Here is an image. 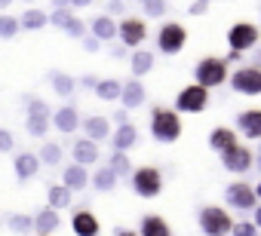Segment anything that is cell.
<instances>
[{
    "mask_svg": "<svg viewBox=\"0 0 261 236\" xmlns=\"http://www.w3.org/2000/svg\"><path fill=\"white\" fill-rule=\"evenodd\" d=\"M151 135L163 144H172L178 135H181V120H178V113L169 110V107H154L151 113Z\"/></svg>",
    "mask_w": 261,
    "mask_h": 236,
    "instance_id": "obj_1",
    "label": "cell"
},
{
    "mask_svg": "<svg viewBox=\"0 0 261 236\" xmlns=\"http://www.w3.org/2000/svg\"><path fill=\"white\" fill-rule=\"evenodd\" d=\"M227 77V62L224 58H203L197 65V86H203L206 92L212 86H221Z\"/></svg>",
    "mask_w": 261,
    "mask_h": 236,
    "instance_id": "obj_2",
    "label": "cell"
},
{
    "mask_svg": "<svg viewBox=\"0 0 261 236\" xmlns=\"http://www.w3.org/2000/svg\"><path fill=\"white\" fill-rule=\"evenodd\" d=\"M200 227H203L206 236H224V233H230L233 221L221 205H209V209L200 212Z\"/></svg>",
    "mask_w": 261,
    "mask_h": 236,
    "instance_id": "obj_3",
    "label": "cell"
},
{
    "mask_svg": "<svg viewBox=\"0 0 261 236\" xmlns=\"http://www.w3.org/2000/svg\"><path fill=\"white\" fill-rule=\"evenodd\" d=\"M133 187H136V193L139 196H157L160 193V187H163V178H160V172L154 169V166H145V169H136V175H133Z\"/></svg>",
    "mask_w": 261,
    "mask_h": 236,
    "instance_id": "obj_4",
    "label": "cell"
},
{
    "mask_svg": "<svg viewBox=\"0 0 261 236\" xmlns=\"http://www.w3.org/2000/svg\"><path fill=\"white\" fill-rule=\"evenodd\" d=\"M28 132L31 135H46V129H49V107H46V101H40V98H34V101H28Z\"/></svg>",
    "mask_w": 261,
    "mask_h": 236,
    "instance_id": "obj_5",
    "label": "cell"
},
{
    "mask_svg": "<svg viewBox=\"0 0 261 236\" xmlns=\"http://www.w3.org/2000/svg\"><path fill=\"white\" fill-rule=\"evenodd\" d=\"M227 43H230V49L240 55L243 49H249V46L258 43V28L249 25V22H237V25L230 28V34H227Z\"/></svg>",
    "mask_w": 261,
    "mask_h": 236,
    "instance_id": "obj_6",
    "label": "cell"
},
{
    "mask_svg": "<svg viewBox=\"0 0 261 236\" xmlns=\"http://www.w3.org/2000/svg\"><path fill=\"white\" fill-rule=\"evenodd\" d=\"M206 101H209V92L203 89V86H185L181 92H178V110H185V113H200L203 107H206Z\"/></svg>",
    "mask_w": 261,
    "mask_h": 236,
    "instance_id": "obj_7",
    "label": "cell"
},
{
    "mask_svg": "<svg viewBox=\"0 0 261 236\" xmlns=\"http://www.w3.org/2000/svg\"><path fill=\"white\" fill-rule=\"evenodd\" d=\"M185 40H188V31H185L181 25H175V22H166V25L160 28V37H157V43H160V49H163L166 55L178 52V49L185 46Z\"/></svg>",
    "mask_w": 261,
    "mask_h": 236,
    "instance_id": "obj_8",
    "label": "cell"
},
{
    "mask_svg": "<svg viewBox=\"0 0 261 236\" xmlns=\"http://www.w3.org/2000/svg\"><path fill=\"white\" fill-rule=\"evenodd\" d=\"M233 89L237 92H246V95H258L261 92V71L258 68H240L233 74Z\"/></svg>",
    "mask_w": 261,
    "mask_h": 236,
    "instance_id": "obj_9",
    "label": "cell"
},
{
    "mask_svg": "<svg viewBox=\"0 0 261 236\" xmlns=\"http://www.w3.org/2000/svg\"><path fill=\"white\" fill-rule=\"evenodd\" d=\"M117 34L123 37L126 46H139V43L145 40V34H148V25H145L142 19H123L120 28H117Z\"/></svg>",
    "mask_w": 261,
    "mask_h": 236,
    "instance_id": "obj_10",
    "label": "cell"
},
{
    "mask_svg": "<svg viewBox=\"0 0 261 236\" xmlns=\"http://www.w3.org/2000/svg\"><path fill=\"white\" fill-rule=\"evenodd\" d=\"M71 227H74V233L77 236H98V218L89 212V209H80V212H74V218H71Z\"/></svg>",
    "mask_w": 261,
    "mask_h": 236,
    "instance_id": "obj_11",
    "label": "cell"
},
{
    "mask_svg": "<svg viewBox=\"0 0 261 236\" xmlns=\"http://www.w3.org/2000/svg\"><path fill=\"white\" fill-rule=\"evenodd\" d=\"M227 202L237 205V209H252L255 205V190L246 181H237V184L227 187Z\"/></svg>",
    "mask_w": 261,
    "mask_h": 236,
    "instance_id": "obj_12",
    "label": "cell"
},
{
    "mask_svg": "<svg viewBox=\"0 0 261 236\" xmlns=\"http://www.w3.org/2000/svg\"><path fill=\"white\" fill-rule=\"evenodd\" d=\"M71 154H74V166H92L98 160V144H92L89 138H83V141H74Z\"/></svg>",
    "mask_w": 261,
    "mask_h": 236,
    "instance_id": "obj_13",
    "label": "cell"
},
{
    "mask_svg": "<svg viewBox=\"0 0 261 236\" xmlns=\"http://www.w3.org/2000/svg\"><path fill=\"white\" fill-rule=\"evenodd\" d=\"M252 166V154H249V148H230L227 154H224V169H230V172H246Z\"/></svg>",
    "mask_w": 261,
    "mask_h": 236,
    "instance_id": "obj_14",
    "label": "cell"
},
{
    "mask_svg": "<svg viewBox=\"0 0 261 236\" xmlns=\"http://www.w3.org/2000/svg\"><path fill=\"white\" fill-rule=\"evenodd\" d=\"M16 178L19 181H28V178H34L37 175V169H40V160H37V154H31V151H25V154H19L16 157Z\"/></svg>",
    "mask_w": 261,
    "mask_h": 236,
    "instance_id": "obj_15",
    "label": "cell"
},
{
    "mask_svg": "<svg viewBox=\"0 0 261 236\" xmlns=\"http://www.w3.org/2000/svg\"><path fill=\"white\" fill-rule=\"evenodd\" d=\"M53 126L59 129V132H74L77 126H80V116H77V110L74 107H59L56 113H53Z\"/></svg>",
    "mask_w": 261,
    "mask_h": 236,
    "instance_id": "obj_16",
    "label": "cell"
},
{
    "mask_svg": "<svg viewBox=\"0 0 261 236\" xmlns=\"http://www.w3.org/2000/svg\"><path fill=\"white\" fill-rule=\"evenodd\" d=\"M31 221H34V227H37V236H49V233H53V230H56V227L62 224L59 212H53L49 205H46L43 212H37V215H34Z\"/></svg>",
    "mask_w": 261,
    "mask_h": 236,
    "instance_id": "obj_17",
    "label": "cell"
},
{
    "mask_svg": "<svg viewBox=\"0 0 261 236\" xmlns=\"http://www.w3.org/2000/svg\"><path fill=\"white\" fill-rule=\"evenodd\" d=\"M86 184H89V175H86L83 166H68V169L62 172V187H68V190H83Z\"/></svg>",
    "mask_w": 261,
    "mask_h": 236,
    "instance_id": "obj_18",
    "label": "cell"
},
{
    "mask_svg": "<svg viewBox=\"0 0 261 236\" xmlns=\"http://www.w3.org/2000/svg\"><path fill=\"white\" fill-rule=\"evenodd\" d=\"M240 132H246L249 138H261V110H246L237 116Z\"/></svg>",
    "mask_w": 261,
    "mask_h": 236,
    "instance_id": "obj_19",
    "label": "cell"
},
{
    "mask_svg": "<svg viewBox=\"0 0 261 236\" xmlns=\"http://www.w3.org/2000/svg\"><path fill=\"white\" fill-rule=\"evenodd\" d=\"M120 98H123V107H139V104L145 101V86H142L139 80L126 83V86H123V92H120Z\"/></svg>",
    "mask_w": 261,
    "mask_h": 236,
    "instance_id": "obj_20",
    "label": "cell"
},
{
    "mask_svg": "<svg viewBox=\"0 0 261 236\" xmlns=\"http://www.w3.org/2000/svg\"><path fill=\"white\" fill-rule=\"evenodd\" d=\"M83 129H86V135H89V141H92V144H95V141H101V138H108V132H111V126H108L105 116H89V120L83 123Z\"/></svg>",
    "mask_w": 261,
    "mask_h": 236,
    "instance_id": "obj_21",
    "label": "cell"
},
{
    "mask_svg": "<svg viewBox=\"0 0 261 236\" xmlns=\"http://www.w3.org/2000/svg\"><path fill=\"white\" fill-rule=\"evenodd\" d=\"M142 236H169V227L160 215H145L142 218Z\"/></svg>",
    "mask_w": 261,
    "mask_h": 236,
    "instance_id": "obj_22",
    "label": "cell"
},
{
    "mask_svg": "<svg viewBox=\"0 0 261 236\" xmlns=\"http://www.w3.org/2000/svg\"><path fill=\"white\" fill-rule=\"evenodd\" d=\"M136 141H139V132H136V126H129V123L120 126L117 135H114V148H117V154H123L126 148H133Z\"/></svg>",
    "mask_w": 261,
    "mask_h": 236,
    "instance_id": "obj_23",
    "label": "cell"
},
{
    "mask_svg": "<svg viewBox=\"0 0 261 236\" xmlns=\"http://www.w3.org/2000/svg\"><path fill=\"white\" fill-rule=\"evenodd\" d=\"M209 144H212L215 151L227 154L230 148H237V135H233L230 129H215V132H212V138H209Z\"/></svg>",
    "mask_w": 261,
    "mask_h": 236,
    "instance_id": "obj_24",
    "label": "cell"
},
{
    "mask_svg": "<svg viewBox=\"0 0 261 236\" xmlns=\"http://www.w3.org/2000/svg\"><path fill=\"white\" fill-rule=\"evenodd\" d=\"M71 205V190L62 187V184H53L49 187V209L59 212V209H68Z\"/></svg>",
    "mask_w": 261,
    "mask_h": 236,
    "instance_id": "obj_25",
    "label": "cell"
},
{
    "mask_svg": "<svg viewBox=\"0 0 261 236\" xmlns=\"http://www.w3.org/2000/svg\"><path fill=\"white\" fill-rule=\"evenodd\" d=\"M92 34H95V40H111V37L117 34V25H114L108 16H101V19L92 22Z\"/></svg>",
    "mask_w": 261,
    "mask_h": 236,
    "instance_id": "obj_26",
    "label": "cell"
},
{
    "mask_svg": "<svg viewBox=\"0 0 261 236\" xmlns=\"http://www.w3.org/2000/svg\"><path fill=\"white\" fill-rule=\"evenodd\" d=\"M120 92H123V86H120L117 80H101V83H95V95H98V98H105V101L120 98Z\"/></svg>",
    "mask_w": 261,
    "mask_h": 236,
    "instance_id": "obj_27",
    "label": "cell"
},
{
    "mask_svg": "<svg viewBox=\"0 0 261 236\" xmlns=\"http://www.w3.org/2000/svg\"><path fill=\"white\" fill-rule=\"evenodd\" d=\"M46 22H49V19H46V16H43L40 10H28V13H25V16L19 19V28H28V31H37V28H43Z\"/></svg>",
    "mask_w": 261,
    "mask_h": 236,
    "instance_id": "obj_28",
    "label": "cell"
},
{
    "mask_svg": "<svg viewBox=\"0 0 261 236\" xmlns=\"http://www.w3.org/2000/svg\"><path fill=\"white\" fill-rule=\"evenodd\" d=\"M151 68H154V55L151 52H136L133 55V74L136 77H145Z\"/></svg>",
    "mask_w": 261,
    "mask_h": 236,
    "instance_id": "obj_29",
    "label": "cell"
},
{
    "mask_svg": "<svg viewBox=\"0 0 261 236\" xmlns=\"http://www.w3.org/2000/svg\"><path fill=\"white\" fill-rule=\"evenodd\" d=\"M37 160L46 163V166H59V163H62V148H59V144H43Z\"/></svg>",
    "mask_w": 261,
    "mask_h": 236,
    "instance_id": "obj_30",
    "label": "cell"
},
{
    "mask_svg": "<svg viewBox=\"0 0 261 236\" xmlns=\"http://www.w3.org/2000/svg\"><path fill=\"white\" fill-rule=\"evenodd\" d=\"M92 184H95L98 190H105V193H108V190H114V184H117V175H114L111 169H98V172H95V178H92Z\"/></svg>",
    "mask_w": 261,
    "mask_h": 236,
    "instance_id": "obj_31",
    "label": "cell"
},
{
    "mask_svg": "<svg viewBox=\"0 0 261 236\" xmlns=\"http://www.w3.org/2000/svg\"><path fill=\"white\" fill-rule=\"evenodd\" d=\"M16 34H19V19H13V16H0V37L10 40V37H16Z\"/></svg>",
    "mask_w": 261,
    "mask_h": 236,
    "instance_id": "obj_32",
    "label": "cell"
},
{
    "mask_svg": "<svg viewBox=\"0 0 261 236\" xmlns=\"http://www.w3.org/2000/svg\"><path fill=\"white\" fill-rule=\"evenodd\" d=\"M53 89H56L59 95H71V92H74V80L65 77V74H53Z\"/></svg>",
    "mask_w": 261,
    "mask_h": 236,
    "instance_id": "obj_33",
    "label": "cell"
},
{
    "mask_svg": "<svg viewBox=\"0 0 261 236\" xmlns=\"http://www.w3.org/2000/svg\"><path fill=\"white\" fill-rule=\"evenodd\" d=\"M31 227H34L31 215H10V230H16V233H28Z\"/></svg>",
    "mask_w": 261,
    "mask_h": 236,
    "instance_id": "obj_34",
    "label": "cell"
},
{
    "mask_svg": "<svg viewBox=\"0 0 261 236\" xmlns=\"http://www.w3.org/2000/svg\"><path fill=\"white\" fill-rule=\"evenodd\" d=\"M114 175H126L129 172V160L123 157V154H114V160H111V166H108Z\"/></svg>",
    "mask_w": 261,
    "mask_h": 236,
    "instance_id": "obj_35",
    "label": "cell"
},
{
    "mask_svg": "<svg viewBox=\"0 0 261 236\" xmlns=\"http://www.w3.org/2000/svg\"><path fill=\"white\" fill-rule=\"evenodd\" d=\"M13 144H16L13 132H10V129H0V154H7V151H13Z\"/></svg>",
    "mask_w": 261,
    "mask_h": 236,
    "instance_id": "obj_36",
    "label": "cell"
},
{
    "mask_svg": "<svg viewBox=\"0 0 261 236\" xmlns=\"http://www.w3.org/2000/svg\"><path fill=\"white\" fill-rule=\"evenodd\" d=\"M230 233H233V236H255V227H252V224H233Z\"/></svg>",
    "mask_w": 261,
    "mask_h": 236,
    "instance_id": "obj_37",
    "label": "cell"
},
{
    "mask_svg": "<svg viewBox=\"0 0 261 236\" xmlns=\"http://www.w3.org/2000/svg\"><path fill=\"white\" fill-rule=\"evenodd\" d=\"M145 13L148 16H163L166 13V4H145Z\"/></svg>",
    "mask_w": 261,
    "mask_h": 236,
    "instance_id": "obj_38",
    "label": "cell"
},
{
    "mask_svg": "<svg viewBox=\"0 0 261 236\" xmlns=\"http://www.w3.org/2000/svg\"><path fill=\"white\" fill-rule=\"evenodd\" d=\"M65 31H68V34H74V37H80V34H83V25H80V22H77V19H71V22H68V28H65Z\"/></svg>",
    "mask_w": 261,
    "mask_h": 236,
    "instance_id": "obj_39",
    "label": "cell"
},
{
    "mask_svg": "<svg viewBox=\"0 0 261 236\" xmlns=\"http://www.w3.org/2000/svg\"><path fill=\"white\" fill-rule=\"evenodd\" d=\"M83 46H86L89 52H95V49H98V40H95V37H89V40H83Z\"/></svg>",
    "mask_w": 261,
    "mask_h": 236,
    "instance_id": "obj_40",
    "label": "cell"
},
{
    "mask_svg": "<svg viewBox=\"0 0 261 236\" xmlns=\"http://www.w3.org/2000/svg\"><path fill=\"white\" fill-rule=\"evenodd\" d=\"M191 13H194V16H200V13H206V4H194V7H191Z\"/></svg>",
    "mask_w": 261,
    "mask_h": 236,
    "instance_id": "obj_41",
    "label": "cell"
},
{
    "mask_svg": "<svg viewBox=\"0 0 261 236\" xmlns=\"http://www.w3.org/2000/svg\"><path fill=\"white\" fill-rule=\"evenodd\" d=\"M117 236H139V233H133V230H117Z\"/></svg>",
    "mask_w": 261,
    "mask_h": 236,
    "instance_id": "obj_42",
    "label": "cell"
},
{
    "mask_svg": "<svg viewBox=\"0 0 261 236\" xmlns=\"http://www.w3.org/2000/svg\"><path fill=\"white\" fill-rule=\"evenodd\" d=\"M255 224H258V227H261V209H258V212H255Z\"/></svg>",
    "mask_w": 261,
    "mask_h": 236,
    "instance_id": "obj_43",
    "label": "cell"
},
{
    "mask_svg": "<svg viewBox=\"0 0 261 236\" xmlns=\"http://www.w3.org/2000/svg\"><path fill=\"white\" fill-rule=\"evenodd\" d=\"M255 199H261V184H258V190H255Z\"/></svg>",
    "mask_w": 261,
    "mask_h": 236,
    "instance_id": "obj_44",
    "label": "cell"
},
{
    "mask_svg": "<svg viewBox=\"0 0 261 236\" xmlns=\"http://www.w3.org/2000/svg\"><path fill=\"white\" fill-rule=\"evenodd\" d=\"M258 169H261V157H258Z\"/></svg>",
    "mask_w": 261,
    "mask_h": 236,
    "instance_id": "obj_45",
    "label": "cell"
}]
</instances>
